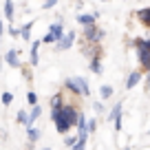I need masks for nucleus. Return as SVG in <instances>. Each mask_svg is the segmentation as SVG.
Returning <instances> with one entry per match:
<instances>
[{
	"label": "nucleus",
	"instance_id": "nucleus-14",
	"mask_svg": "<svg viewBox=\"0 0 150 150\" xmlns=\"http://www.w3.org/2000/svg\"><path fill=\"white\" fill-rule=\"evenodd\" d=\"M5 16L7 20H13V0H5Z\"/></svg>",
	"mask_w": 150,
	"mask_h": 150
},
{
	"label": "nucleus",
	"instance_id": "nucleus-20",
	"mask_svg": "<svg viewBox=\"0 0 150 150\" xmlns=\"http://www.w3.org/2000/svg\"><path fill=\"white\" fill-rule=\"evenodd\" d=\"M62 102H64V99H62V95H60V93L53 95V99H51V108H60V106H62Z\"/></svg>",
	"mask_w": 150,
	"mask_h": 150
},
{
	"label": "nucleus",
	"instance_id": "nucleus-7",
	"mask_svg": "<svg viewBox=\"0 0 150 150\" xmlns=\"http://www.w3.org/2000/svg\"><path fill=\"white\" fill-rule=\"evenodd\" d=\"M73 42H75V31H69V35H62L55 42V47H57V51H64V49L73 47Z\"/></svg>",
	"mask_w": 150,
	"mask_h": 150
},
{
	"label": "nucleus",
	"instance_id": "nucleus-5",
	"mask_svg": "<svg viewBox=\"0 0 150 150\" xmlns=\"http://www.w3.org/2000/svg\"><path fill=\"white\" fill-rule=\"evenodd\" d=\"M51 117H53V122H55V128H57V132H62V135H66L69 132V124H66V119L60 115V108H51Z\"/></svg>",
	"mask_w": 150,
	"mask_h": 150
},
{
	"label": "nucleus",
	"instance_id": "nucleus-1",
	"mask_svg": "<svg viewBox=\"0 0 150 150\" xmlns=\"http://www.w3.org/2000/svg\"><path fill=\"white\" fill-rule=\"evenodd\" d=\"M135 47H137V55H139V64L148 71L150 69V38H148V40L137 38V40H135Z\"/></svg>",
	"mask_w": 150,
	"mask_h": 150
},
{
	"label": "nucleus",
	"instance_id": "nucleus-25",
	"mask_svg": "<svg viewBox=\"0 0 150 150\" xmlns=\"http://www.w3.org/2000/svg\"><path fill=\"white\" fill-rule=\"evenodd\" d=\"M55 5H57V0H47V2H42V7H44V9H53Z\"/></svg>",
	"mask_w": 150,
	"mask_h": 150
},
{
	"label": "nucleus",
	"instance_id": "nucleus-6",
	"mask_svg": "<svg viewBox=\"0 0 150 150\" xmlns=\"http://www.w3.org/2000/svg\"><path fill=\"white\" fill-rule=\"evenodd\" d=\"M84 38L88 40V42H99V40L104 38V31L97 29L95 24H88V27H84Z\"/></svg>",
	"mask_w": 150,
	"mask_h": 150
},
{
	"label": "nucleus",
	"instance_id": "nucleus-23",
	"mask_svg": "<svg viewBox=\"0 0 150 150\" xmlns=\"http://www.w3.org/2000/svg\"><path fill=\"white\" fill-rule=\"evenodd\" d=\"M27 102L31 104V106H33V104H38V95L33 93V91H29V93H27Z\"/></svg>",
	"mask_w": 150,
	"mask_h": 150
},
{
	"label": "nucleus",
	"instance_id": "nucleus-18",
	"mask_svg": "<svg viewBox=\"0 0 150 150\" xmlns=\"http://www.w3.org/2000/svg\"><path fill=\"white\" fill-rule=\"evenodd\" d=\"M86 139H88V137H77V141H75L71 148H73V150H84L86 148Z\"/></svg>",
	"mask_w": 150,
	"mask_h": 150
},
{
	"label": "nucleus",
	"instance_id": "nucleus-3",
	"mask_svg": "<svg viewBox=\"0 0 150 150\" xmlns=\"http://www.w3.org/2000/svg\"><path fill=\"white\" fill-rule=\"evenodd\" d=\"M60 115L66 119V124H69V126H75V122H77V115H80V110H77L75 106L62 104V106H60Z\"/></svg>",
	"mask_w": 150,
	"mask_h": 150
},
{
	"label": "nucleus",
	"instance_id": "nucleus-11",
	"mask_svg": "<svg viewBox=\"0 0 150 150\" xmlns=\"http://www.w3.org/2000/svg\"><path fill=\"white\" fill-rule=\"evenodd\" d=\"M95 16H88V13H82V16H77V22L82 24V27H88V24H95Z\"/></svg>",
	"mask_w": 150,
	"mask_h": 150
},
{
	"label": "nucleus",
	"instance_id": "nucleus-8",
	"mask_svg": "<svg viewBox=\"0 0 150 150\" xmlns=\"http://www.w3.org/2000/svg\"><path fill=\"white\" fill-rule=\"evenodd\" d=\"M139 82H141V73L139 71H132V73L128 75V80H126V88H135Z\"/></svg>",
	"mask_w": 150,
	"mask_h": 150
},
{
	"label": "nucleus",
	"instance_id": "nucleus-28",
	"mask_svg": "<svg viewBox=\"0 0 150 150\" xmlns=\"http://www.w3.org/2000/svg\"><path fill=\"white\" fill-rule=\"evenodd\" d=\"M75 141H77V139H75V137H66V139H64V146H73Z\"/></svg>",
	"mask_w": 150,
	"mask_h": 150
},
{
	"label": "nucleus",
	"instance_id": "nucleus-9",
	"mask_svg": "<svg viewBox=\"0 0 150 150\" xmlns=\"http://www.w3.org/2000/svg\"><path fill=\"white\" fill-rule=\"evenodd\" d=\"M5 60H7V64H11V66H20V60H18V51H16V49H9V51H7Z\"/></svg>",
	"mask_w": 150,
	"mask_h": 150
},
{
	"label": "nucleus",
	"instance_id": "nucleus-24",
	"mask_svg": "<svg viewBox=\"0 0 150 150\" xmlns=\"http://www.w3.org/2000/svg\"><path fill=\"white\" fill-rule=\"evenodd\" d=\"M27 119H29V115H27L24 110H20V112H18V122H20V124H27Z\"/></svg>",
	"mask_w": 150,
	"mask_h": 150
},
{
	"label": "nucleus",
	"instance_id": "nucleus-17",
	"mask_svg": "<svg viewBox=\"0 0 150 150\" xmlns=\"http://www.w3.org/2000/svg\"><path fill=\"white\" fill-rule=\"evenodd\" d=\"M31 27H33V22H29V24H24L22 29H20V35L24 38V40H31Z\"/></svg>",
	"mask_w": 150,
	"mask_h": 150
},
{
	"label": "nucleus",
	"instance_id": "nucleus-10",
	"mask_svg": "<svg viewBox=\"0 0 150 150\" xmlns=\"http://www.w3.org/2000/svg\"><path fill=\"white\" fill-rule=\"evenodd\" d=\"M137 18H139L141 24L150 27V7H146V9H139V11H137Z\"/></svg>",
	"mask_w": 150,
	"mask_h": 150
},
{
	"label": "nucleus",
	"instance_id": "nucleus-2",
	"mask_svg": "<svg viewBox=\"0 0 150 150\" xmlns=\"http://www.w3.org/2000/svg\"><path fill=\"white\" fill-rule=\"evenodd\" d=\"M64 86L71 91V93H75V95H88L91 91H88V82L84 80V77H69V80L64 82Z\"/></svg>",
	"mask_w": 150,
	"mask_h": 150
},
{
	"label": "nucleus",
	"instance_id": "nucleus-30",
	"mask_svg": "<svg viewBox=\"0 0 150 150\" xmlns=\"http://www.w3.org/2000/svg\"><path fill=\"white\" fill-rule=\"evenodd\" d=\"M44 150H49V148H44Z\"/></svg>",
	"mask_w": 150,
	"mask_h": 150
},
{
	"label": "nucleus",
	"instance_id": "nucleus-4",
	"mask_svg": "<svg viewBox=\"0 0 150 150\" xmlns=\"http://www.w3.org/2000/svg\"><path fill=\"white\" fill-rule=\"evenodd\" d=\"M62 35H64V31H62V24L55 22V24H51V27H49L47 35L42 38V42H47V44H49V42H57Z\"/></svg>",
	"mask_w": 150,
	"mask_h": 150
},
{
	"label": "nucleus",
	"instance_id": "nucleus-12",
	"mask_svg": "<svg viewBox=\"0 0 150 150\" xmlns=\"http://www.w3.org/2000/svg\"><path fill=\"white\" fill-rule=\"evenodd\" d=\"M40 112H42V108L38 106V104H33V110H31V115H29V119H27V126H33V122L40 117Z\"/></svg>",
	"mask_w": 150,
	"mask_h": 150
},
{
	"label": "nucleus",
	"instance_id": "nucleus-19",
	"mask_svg": "<svg viewBox=\"0 0 150 150\" xmlns=\"http://www.w3.org/2000/svg\"><path fill=\"white\" fill-rule=\"evenodd\" d=\"M99 93H102V99H108L112 95V86H108V84H104L102 88H99Z\"/></svg>",
	"mask_w": 150,
	"mask_h": 150
},
{
	"label": "nucleus",
	"instance_id": "nucleus-27",
	"mask_svg": "<svg viewBox=\"0 0 150 150\" xmlns=\"http://www.w3.org/2000/svg\"><path fill=\"white\" fill-rule=\"evenodd\" d=\"M95 128H97V122H95V119H91V122H88V132H93Z\"/></svg>",
	"mask_w": 150,
	"mask_h": 150
},
{
	"label": "nucleus",
	"instance_id": "nucleus-21",
	"mask_svg": "<svg viewBox=\"0 0 150 150\" xmlns=\"http://www.w3.org/2000/svg\"><path fill=\"white\" fill-rule=\"evenodd\" d=\"M119 115H122V104H115V106H112V110H110V115H108V117H110V119H115V117H119Z\"/></svg>",
	"mask_w": 150,
	"mask_h": 150
},
{
	"label": "nucleus",
	"instance_id": "nucleus-29",
	"mask_svg": "<svg viewBox=\"0 0 150 150\" xmlns=\"http://www.w3.org/2000/svg\"><path fill=\"white\" fill-rule=\"evenodd\" d=\"M146 91H150V69H148V77H146Z\"/></svg>",
	"mask_w": 150,
	"mask_h": 150
},
{
	"label": "nucleus",
	"instance_id": "nucleus-22",
	"mask_svg": "<svg viewBox=\"0 0 150 150\" xmlns=\"http://www.w3.org/2000/svg\"><path fill=\"white\" fill-rule=\"evenodd\" d=\"M0 102L5 104V106H9V104L13 102V95H11V93H2V97H0Z\"/></svg>",
	"mask_w": 150,
	"mask_h": 150
},
{
	"label": "nucleus",
	"instance_id": "nucleus-16",
	"mask_svg": "<svg viewBox=\"0 0 150 150\" xmlns=\"http://www.w3.org/2000/svg\"><path fill=\"white\" fill-rule=\"evenodd\" d=\"M38 47H40V42H33V47H31V66H35L38 64Z\"/></svg>",
	"mask_w": 150,
	"mask_h": 150
},
{
	"label": "nucleus",
	"instance_id": "nucleus-13",
	"mask_svg": "<svg viewBox=\"0 0 150 150\" xmlns=\"http://www.w3.org/2000/svg\"><path fill=\"white\" fill-rule=\"evenodd\" d=\"M91 69H93V73H102V55H99V53H95V55H93Z\"/></svg>",
	"mask_w": 150,
	"mask_h": 150
},
{
	"label": "nucleus",
	"instance_id": "nucleus-26",
	"mask_svg": "<svg viewBox=\"0 0 150 150\" xmlns=\"http://www.w3.org/2000/svg\"><path fill=\"white\" fill-rule=\"evenodd\" d=\"M112 122H115V130H122V115H119V117H115Z\"/></svg>",
	"mask_w": 150,
	"mask_h": 150
},
{
	"label": "nucleus",
	"instance_id": "nucleus-15",
	"mask_svg": "<svg viewBox=\"0 0 150 150\" xmlns=\"http://www.w3.org/2000/svg\"><path fill=\"white\" fill-rule=\"evenodd\" d=\"M27 137L31 139V144H33V141H38V139H40V130H35L33 126H29V128H27Z\"/></svg>",
	"mask_w": 150,
	"mask_h": 150
}]
</instances>
